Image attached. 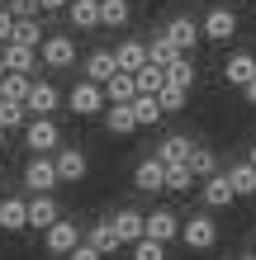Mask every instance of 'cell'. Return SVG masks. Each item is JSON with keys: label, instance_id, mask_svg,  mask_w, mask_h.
I'll return each instance as SVG.
<instances>
[{"label": "cell", "instance_id": "42", "mask_svg": "<svg viewBox=\"0 0 256 260\" xmlns=\"http://www.w3.org/2000/svg\"><path fill=\"white\" fill-rule=\"evenodd\" d=\"M38 5H43V10H52V14H57V10H67V5H71V0H38Z\"/></svg>", "mask_w": 256, "mask_h": 260}, {"label": "cell", "instance_id": "33", "mask_svg": "<svg viewBox=\"0 0 256 260\" xmlns=\"http://www.w3.org/2000/svg\"><path fill=\"white\" fill-rule=\"evenodd\" d=\"M194 76H200V71H194V62H190V57H176V62L166 67V85L190 90V85H194Z\"/></svg>", "mask_w": 256, "mask_h": 260}, {"label": "cell", "instance_id": "39", "mask_svg": "<svg viewBox=\"0 0 256 260\" xmlns=\"http://www.w3.org/2000/svg\"><path fill=\"white\" fill-rule=\"evenodd\" d=\"M5 10L14 14V19H38V14H43L38 0H5Z\"/></svg>", "mask_w": 256, "mask_h": 260}, {"label": "cell", "instance_id": "10", "mask_svg": "<svg viewBox=\"0 0 256 260\" xmlns=\"http://www.w3.org/2000/svg\"><path fill=\"white\" fill-rule=\"evenodd\" d=\"M62 104V95H57V85L52 81H34L29 85V100H24V109L34 114V118H52V109Z\"/></svg>", "mask_w": 256, "mask_h": 260}, {"label": "cell", "instance_id": "5", "mask_svg": "<svg viewBox=\"0 0 256 260\" xmlns=\"http://www.w3.org/2000/svg\"><path fill=\"white\" fill-rule=\"evenodd\" d=\"M200 34H204L209 43H233V34H237V10H228V5H214V10L204 14Z\"/></svg>", "mask_w": 256, "mask_h": 260}, {"label": "cell", "instance_id": "37", "mask_svg": "<svg viewBox=\"0 0 256 260\" xmlns=\"http://www.w3.org/2000/svg\"><path fill=\"white\" fill-rule=\"evenodd\" d=\"M157 104H161V114H180V109L190 104V90H180V85H166V90L157 95Z\"/></svg>", "mask_w": 256, "mask_h": 260}, {"label": "cell", "instance_id": "11", "mask_svg": "<svg viewBox=\"0 0 256 260\" xmlns=\"http://www.w3.org/2000/svg\"><path fill=\"white\" fill-rule=\"evenodd\" d=\"M223 81L237 85V90H247L256 81V52H233L228 62H223Z\"/></svg>", "mask_w": 256, "mask_h": 260}, {"label": "cell", "instance_id": "9", "mask_svg": "<svg viewBox=\"0 0 256 260\" xmlns=\"http://www.w3.org/2000/svg\"><path fill=\"white\" fill-rule=\"evenodd\" d=\"M166 34H171V43H176V48L185 52V57H190V52L204 43V34H200V19H190V14H176V19H166Z\"/></svg>", "mask_w": 256, "mask_h": 260}, {"label": "cell", "instance_id": "22", "mask_svg": "<svg viewBox=\"0 0 256 260\" xmlns=\"http://www.w3.org/2000/svg\"><path fill=\"white\" fill-rule=\"evenodd\" d=\"M228 185H233V194L237 199H256V166L251 161H237V166H228Z\"/></svg>", "mask_w": 256, "mask_h": 260}, {"label": "cell", "instance_id": "34", "mask_svg": "<svg viewBox=\"0 0 256 260\" xmlns=\"http://www.w3.org/2000/svg\"><path fill=\"white\" fill-rule=\"evenodd\" d=\"M43 28H38V19H14V38L10 43H24V48H43Z\"/></svg>", "mask_w": 256, "mask_h": 260}, {"label": "cell", "instance_id": "23", "mask_svg": "<svg viewBox=\"0 0 256 260\" xmlns=\"http://www.w3.org/2000/svg\"><path fill=\"white\" fill-rule=\"evenodd\" d=\"M57 218H62V213H57V199H52V194H34V204H29V227L48 232Z\"/></svg>", "mask_w": 256, "mask_h": 260}, {"label": "cell", "instance_id": "41", "mask_svg": "<svg viewBox=\"0 0 256 260\" xmlns=\"http://www.w3.org/2000/svg\"><path fill=\"white\" fill-rule=\"evenodd\" d=\"M67 260H104V255H100L95 246H90V241H81V246H76V251H71Z\"/></svg>", "mask_w": 256, "mask_h": 260}, {"label": "cell", "instance_id": "19", "mask_svg": "<svg viewBox=\"0 0 256 260\" xmlns=\"http://www.w3.org/2000/svg\"><path fill=\"white\" fill-rule=\"evenodd\" d=\"M114 62H119V71H143L147 67V43L143 38H124L114 48Z\"/></svg>", "mask_w": 256, "mask_h": 260}, {"label": "cell", "instance_id": "30", "mask_svg": "<svg viewBox=\"0 0 256 260\" xmlns=\"http://www.w3.org/2000/svg\"><path fill=\"white\" fill-rule=\"evenodd\" d=\"M29 85H34L29 76L5 71V81H0V100H5V104H24V100H29Z\"/></svg>", "mask_w": 256, "mask_h": 260}, {"label": "cell", "instance_id": "28", "mask_svg": "<svg viewBox=\"0 0 256 260\" xmlns=\"http://www.w3.org/2000/svg\"><path fill=\"white\" fill-rule=\"evenodd\" d=\"M133 85H138V95H161V90H166V67L147 62L143 71H133Z\"/></svg>", "mask_w": 256, "mask_h": 260}, {"label": "cell", "instance_id": "8", "mask_svg": "<svg viewBox=\"0 0 256 260\" xmlns=\"http://www.w3.org/2000/svg\"><path fill=\"white\" fill-rule=\"evenodd\" d=\"M52 166H57V180H62V185H81L86 180V151L81 147H57Z\"/></svg>", "mask_w": 256, "mask_h": 260}, {"label": "cell", "instance_id": "48", "mask_svg": "<svg viewBox=\"0 0 256 260\" xmlns=\"http://www.w3.org/2000/svg\"><path fill=\"white\" fill-rule=\"evenodd\" d=\"M128 5H133V0H128Z\"/></svg>", "mask_w": 256, "mask_h": 260}, {"label": "cell", "instance_id": "14", "mask_svg": "<svg viewBox=\"0 0 256 260\" xmlns=\"http://www.w3.org/2000/svg\"><path fill=\"white\" fill-rule=\"evenodd\" d=\"M133 185H138L143 194H161V189H166V166H161L157 156L138 161V171H133Z\"/></svg>", "mask_w": 256, "mask_h": 260}, {"label": "cell", "instance_id": "46", "mask_svg": "<svg viewBox=\"0 0 256 260\" xmlns=\"http://www.w3.org/2000/svg\"><path fill=\"white\" fill-rule=\"evenodd\" d=\"M5 137H10V133H5V128H0V147H5Z\"/></svg>", "mask_w": 256, "mask_h": 260}, {"label": "cell", "instance_id": "38", "mask_svg": "<svg viewBox=\"0 0 256 260\" xmlns=\"http://www.w3.org/2000/svg\"><path fill=\"white\" fill-rule=\"evenodd\" d=\"M133 260H166V246H161V241H133Z\"/></svg>", "mask_w": 256, "mask_h": 260}, {"label": "cell", "instance_id": "21", "mask_svg": "<svg viewBox=\"0 0 256 260\" xmlns=\"http://www.w3.org/2000/svg\"><path fill=\"white\" fill-rule=\"evenodd\" d=\"M0 232H29V204L24 199H0Z\"/></svg>", "mask_w": 256, "mask_h": 260}, {"label": "cell", "instance_id": "31", "mask_svg": "<svg viewBox=\"0 0 256 260\" xmlns=\"http://www.w3.org/2000/svg\"><path fill=\"white\" fill-rule=\"evenodd\" d=\"M133 118H138V128H157V123H161L157 95H138V100H133Z\"/></svg>", "mask_w": 256, "mask_h": 260}, {"label": "cell", "instance_id": "25", "mask_svg": "<svg viewBox=\"0 0 256 260\" xmlns=\"http://www.w3.org/2000/svg\"><path fill=\"white\" fill-rule=\"evenodd\" d=\"M0 57H5V67L19 71V76H29V71L38 67V48H24V43H5V48H0Z\"/></svg>", "mask_w": 256, "mask_h": 260}, {"label": "cell", "instance_id": "15", "mask_svg": "<svg viewBox=\"0 0 256 260\" xmlns=\"http://www.w3.org/2000/svg\"><path fill=\"white\" fill-rule=\"evenodd\" d=\"M190 151H194V142H190V137H185V133H171V137H161V142H157V151H152V156H157L161 166H180V161L190 156Z\"/></svg>", "mask_w": 256, "mask_h": 260}, {"label": "cell", "instance_id": "35", "mask_svg": "<svg viewBox=\"0 0 256 260\" xmlns=\"http://www.w3.org/2000/svg\"><path fill=\"white\" fill-rule=\"evenodd\" d=\"M194 185H200V180L190 175V166H185V161H180V166H166V189H171V194H190Z\"/></svg>", "mask_w": 256, "mask_h": 260}, {"label": "cell", "instance_id": "45", "mask_svg": "<svg viewBox=\"0 0 256 260\" xmlns=\"http://www.w3.org/2000/svg\"><path fill=\"white\" fill-rule=\"evenodd\" d=\"M5 71H10V67H5V57H0V81H5Z\"/></svg>", "mask_w": 256, "mask_h": 260}, {"label": "cell", "instance_id": "29", "mask_svg": "<svg viewBox=\"0 0 256 260\" xmlns=\"http://www.w3.org/2000/svg\"><path fill=\"white\" fill-rule=\"evenodd\" d=\"M185 166H190V175L200 180V185H204L209 175H218V156H214V151H209V147H194L190 156H185Z\"/></svg>", "mask_w": 256, "mask_h": 260}, {"label": "cell", "instance_id": "7", "mask_svg": "<svg viewBox=\"0 0 256 260\" xmlns=\"http://www.w3.org/2000/svg\"><path fill=\"white\" fill-rule=\"evenodd\" d=\"M24 185L34 189V194H52L62 180H57V166H52V156H34L24 166Z\"/></svg>", "mask_w": 256, "mask_h": 260}, {"label": "cell", "instance_id": "13", "mask_svg": "<svg viewBox=\"0 0 256 260\" xmlns=\"http://www.w3.org/2000/svg\"><path fill=\"white\" fill-rule=\"evenodd\" d=\"M109 222H114V232H119V241H124V246H133V241L147 237V218H143L138 208H119Z\"/></svg>", "mask_w": 256, "mask_h": 260}, {"label": "cell", "instance_id": "36", "mask_svg": "<svg viewBox=\"0 0 256 260\" xmlns=\"http://www.w3.org/2000/svg\"><path fill=\"white\" fill-rule=\"evenodd\" d=\"M29 118H34V114H29L24 104H5V100H0V128H5V133L29 128Z\"/></svg>", "mask_w": 256, "mask_h": 260}, {"label": "cell", "instance_id": "26", "mask_svg": "<svg viewBox=\"0 0 256 260\" xmlns=\"http://www.w3.org/2000/svg\"><path fill=\"white\" fill-rule=\"evenodd\" d=\"M90 246H95L100 255H114V251H124V241H119V232H114V222L104 218V222H90Z\"/></svg>", "mask_w": 256, "mask_h": 260}, {"label": "cell", "instance_id": "16", "mask_svg": "<svg viewBox=\"0 0 256 260\" xmlns=\"http://www.w3.org/2000/svg\"><path fill=\"white\" fill-rule=\"evenodd\" d=\"M200 194H204V208H214V213H218V208H228L233 199H237V194H233V185H228V175H223V171H218V175H209L204 185H200Z\"/></svg>", "mask_w": 256, "mask_h": 260}, {"label": "cell", "instance_id": "1", "mask_svg": "<svg viewBox=\"0 0 256 260\" xmlns=\"http://www.w3.org/2000/svg\"><path fill=\"white\" fill-rule=\"evenodd\" d=\"M38 62L48 71H71V67H76V38H71V34H48L43 48H38Z\"/></svg>", "mask_w": 256, "mask_h": 260}, {"label": "cell", "instance_id": "18", "mask_svg": "<svg viewBox=\"0 0 256 260\" xmlns=\"http://www.w3.org/2000/svg\"><path fill=\"white\" fill-rule=\"evenodd\" d=\"M67 19L76 34H90V28H100V0H71L67 5Z\"/></svg>", "mask_w": 256, "mask_h": 260}, {"label": "cell", "instance_id": "12", "mask_svg": "<svg viewBox=\"0 0 256 260\" xmlns=\"http://www.w3.org/2000/svg\"><path fill=\"white\" fill-rule=\"evenodd\" d=\"M176 237H180V218H176L171 208L147 213V241H161V246H171Z\"/></svg>", "mask_w": 256, "mask_h": 260}, {"label": "cell", "instance_id": "47", "mask_svg": "<svg viewBox=\"0 0 256 260\" xmlns=\"http://www.w3.org/2000/svg\"><path fill=\"white\" fill-rule=\"evenodd\" d=\"M237 260H256V251H251V255H237Z\"/></svg>", "mask_w": 256, "mask_h": 260}, {"label": "cell", "instance_id": "6", "mask_svg": "<svg viewBox=\"0 0 256 260\" xmlns=\"http://www.w3.org/2000/svg\"><path fill=\"white\" fill-rule=\"evenodd\" d=\"M57 142H62V133H57L52 118H29V128H24V147L34 151V156H48Z\"/></svg>", "mask_w": 256, "mask_h": 260}, {"label": "cell", "instance_id": "27", "mask_svg": "<svg viewBox=\"0 0 256 260\" xmlns=\"http://www.w3.org/2000/svg\"><path fill=\"white\" fill-rule=\"evenodd\" d=\"M100 118H104V128H109L114 137H128L133 128H138V118H133V104H109Z\"/></svg>", "mask_w": 256, "mask_h": 260}, {"label": "cell", "instance_id": "40", "mask_svg": "<svg viewBox=\"0 0 256 260\" xmlns=\"http://www.w3.org/2000/svg\"><path fill=\"white\" fill-rule=\"evenodd\" d=\"M10 38H14V14H10V10H0V48H5Z\"/></svg>", "mask_w": 256, "mask_h": 260}, {"label": "cell", "instance_id": "44", "mask_svg": "<svg viewBox=\"0 0 256 260\" xmlns=\"http://www.w3.org/2000/svg\"><path fill=\"white\" fill-rule=\"evenodd\" d=\"M247 161H251V166H256V142H251V151H247Z\"/></svg>", "mask_w": 256, "mask_h": 260}, {"label": "cell", "instance_id": "17", "mask_svg": "<svg viewBox=\"0 0 256 260\" xmlns=\"http://www.w3.org/2000/svg\"><path fill=\"white\" fill-rule=\"evenodd\" d=\"M176 57H185V52H180L176 43H171V34H166V28H157V34L147 38V62H152V67H171Z\"/></svg>", "mask_w": 256, "mask_h": 260}, {"label": "cell", "instance_id": "2", "mask_svg": "<svg viewBox=\"0 0 256 260\" xmlns=\"http://www.w3.org/2000/svg\"><path fill=\"white\" fill-rule=\"evenodd\" d=\"M67 109L76 114V118H95V114H104V109H109L104 85H95V81H76V85H71V95H67Z\"/></svg>", "mask_w": 256, "mask_h": 260}, {"label": "cell", "instance_id": "32", "mask_svg": "<svg viewBox=\"0 0 256 260\" xmlns=\"http://www.w3.org/2000/svg\"><path fill=\"white\" fill-rule=\"evenodd\" d=\"M128 24V0H100V28H124Z\"/></svg>", "mask_w": 256, "mask_h": 260}, {"label": "cell", "instance_id": "24", "mask_svg": "<svg viewBox=\"0 0 256 260\" xmlns=\"http://www.w3.org/2000/svg\"><path fill=\"white\" fill-rule=\"evenodd\" d=\"M104 100H109V104H133V100H138V85H133V71H114L109 81H104Z\"/></svg>", "mask_w": 256, "mask_h": 260}, {"label": "cell", "instance_id": "43", "mask_svg": "<svg viewBox=\"0 0 256 260\" xmlns=\"http://www.w3.org/2000/svg\"><path fill=\"white\" fill-rule=\"evenodd\" d=\"M242 95H247V104H251V109H256V81H251V85L242 90Z\"/></svg>", "mask_w": 256, "mask_h": 260}, {"label": "cell", "instance_id": "20", "mask_svg": "<svg viewBox=\"0 0 256 260\" xmlns=\"http://www.w3.org/2000/svg\"><path fill=\"white\" fill-rule=\"evenodd\" d=\"M119 71V62H114V48H95L86 57V81H95V85H104L109 76Z\"/></svg>", "mask_w": 256, "mask_h": 260}, {"label": "cell", "instance_id": "3", "mask_svg": "<svg viewBox=\"0 0 256 260\" xmlns=\"http://www.w3.org/2000/svg\"><path fill=\"white\" fill-rule=\"evenodd\" d=\"M180 241H185L190 251H214L218 246V222L209 218V213H194V218L180 222Z\"/></svg>", "mask_w": 256, "mask_h": 260}, {"label": "cell", "instance_id": "4", "mask_svg": "<svg viewBox=\"0 0 256 260\" xmlns=\"http://www.w3.org/2000/svg\"><path fill=\"white\" fill-rule=\"evenodd\" d=\"M81 241H86V237H81V222H67V218H57L48 232H43V246H48V255H71Z\"/></svg>", "mask_w": 256, "mask_h": 260}]
</instances>
